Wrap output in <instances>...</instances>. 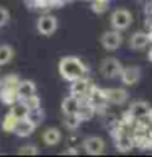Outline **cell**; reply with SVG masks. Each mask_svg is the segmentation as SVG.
I'll return each mask as SVG.
<instances>
[{
	"label": "cell",
	"mask_w": 152,
	"mask_h": 157,
	"mask_svg": "<svg viewBox=\"0 0 152 157\" xmlns=\"http://www.w3.org/2000/svg\"><path fill=\"white\" fill-rule=\"evenodd\" d=\"M87 72H88V69L85 67V64L75 56L62 57L61 62H59V74L62 75V78H66L69 82L80 78V77H85Z\"/></svg>",
	"instance_id": "obj_1"
},
{
	"label": "cell",
	"mask_w": 152,
	"mask_h": 157,
	"mask_svg": "<svg viewBox=\"0 0 152 157\" xmlns=\"http://www.w3.org/2000/svg\"><path fill=\"white\" fill-rule=\"evenodd\" d=\"M123 66L116 57H106L100 64V74L106 78H115L121 74Z\"/></svg>",
	"instance_id": "obj_2"
},
{
	"label": "cell",
	"mask_w": 152,
	"mask_h": 157,
	"mask_svg": "<svg viewBox=\"0 0 152 157\" xmlns=\"http://www.w3.org/2000/svg\"><path fill=\"white\" fill-rule=\"evenodd\" d=\"M110 21H111V26L115 29H118V31H124L126 28H129V25L132 21V17L126 8H118V10L113 12Z\"/></svg>",
	"instance_id": "obj_3"
},
{
	"label": "cell",
	"mask_w": 152,
	"mask_h": 157,
	"mask_svg": "<svg viewBox=\"0 0 152 157\" xmlns=\"http://www.w3.org/2000/svg\"><path fill=\"white\" fill-rule=\"evenodd\" d=\"M123 43V36L120 34L118 29H113V31H106L105 34L101 36V46L108 49V51H115L121 46Z\"/></svg>",
	"instance_id": "obj_4"
},
{
	"label": "cell",
	"mask_w": 152,
	"mask_h": 157,
	"mask_svg": "<svg viewBox=\"0 0 152 157\" xmlns=\"http://www.w3.org/2000/svg\"><path fill=\"white\" fill-rule=\"evenodd\" d=\"M83 149H85V152L90 155H98L105 151V141L98 136L87 137V139L83 141Z\"/></svg>",
	"instance_id": "obj_5"
},
{
	"label": "cell",
	"mask_w": 152,
	"mask_h": 157,
	"mask_svg": "<svg viewBox=\"0 0 152 157\" xmlns=\"http://www.w3.org/2000/svg\"><path fill=\"white\" fill-rule=\"evenodd\" d=\"M57 29V20L52 15H44L38 20V31L44 34V36H49Z\"/></svg>",
	"instance_id": "obj_6"
},
{
	"label": "cell",
	"mask_w": 152,
	"mask_h": 157,
	"mask_svg": "<svg viewBox=\"0 0 152 157\" xmlns=\"http://www.w3.org/2000/svg\"><path fill=\"white\" fill-rule=\"evenodd\" d=\"M121 80L126 83V85H134V83L139 82L141 78V69L137 66H129V67H124L120 74Z\"/></svg>",
	"instance_id": "obj_7"
},
{
	"label": "cell",
	"mask_w": 152,
	"mask_h": 157,
	"mask_svg": "<svg viewBox=\"0 0 152 157\" xmlns=\"http://www.w3.org/2000/svg\"><path fill=\"white\" fill-rule=\"evenodd\" d=\"M15 90H17V97L20 100H26V98L36 93V85H34L33 80H20Z\"/></svg>",
	"instance_id": "obj_8"
},
{
	"label": "cell",
	"mask_w": 152,
	"mask_h": 157,
	"mask_svg": "<svg viewBox=\"0 0 152 157\" xmlns=\"http://www.w3.org/2000/svg\"><path fill=\"white\" fill-rule=\"evenodd\" d=\"M34 131V123L28 118H23V120H17L15 123V128H13V132L20 137H26L29 136L31 132Z\"/></svg>",
	"instance_id": "obj_9"
},
{
	"label": "cell",
	"mask_w": 152,
	"mask_h": 157,
	"mask_svg": "<svg viewBox=\"0 0 152 157\" xmlns=\"http://www.w3.org/2000/svg\"><path fill=\"white\" fill-rule=\"evenodd\" d=\"M88 90H90V83L85 77L75 78V80L70 82V93L74 97H83Z\"/></svg>",
	"instance_id": "obj_10"
},
{
	"label": "cell",
	"mask_w": 152,
	"mask_h": 157,
	"mask_svg": "<svg viewBox=\"0 0 152 157\" xmlns=\"http://www.w3.org/2000/svg\"><path fill=\"white\" fill-rule=\"evenodd\" d=\"M105 97L108 101L116 103V105H121L127 100V93L126 90H121V88H108L105 92Z\"/></svg>",
	"instance_id": "obj_11"
},
{
	"label": "cell",
	"mask_w": 152,
	"mask_h": 157,
	"mask_svg": "<svg viewBox=\"0 0 152 157\" xmlns=\"http://www.w3.org/2000/svg\"><path fill=\"white\" fill-rule=\"evenodd\" d=\"M61 131L57 129V128H48L46 131L43 132V142L46 146H56L61 142Z\"/></svg>",
	"instance_id": "obj_12"
},
{
	"label": "cell",
	"mask_w": 152,
	"mask_h": 157,
	"mask_svg": "<svg viewBox=\"0 0 152 157\" xmlns=\"http://www.w3.org/2000/svg\"><path fill=\"white\" fill-rule=\"evenodd\" d=\"M29 113H31V110H29L28 105L23 100L18 101V103H15V105L12 106V110H10V115H12L15 120H23V118H28Z\"/></svg>",
	"instance_id": "obj_13"
},
{
	"label": "cell",
	"mask_w": 152,
	"mask_h": 157,
	"mask_svg": "<svg viewBox=\"0 0 152 157\" xmlns=\"http://www.w3.org/2000/svg\"><path fill=\"white\" fill-rule=\"evenodd\" d=\"M147 41H149V38H147V34L144 31H136L129 39V46L132 49H136V51L137 49H144L147 46Z\"/></svg>",
	"instance_id": "obj_14"
},
{
	"label": "cell",
	"mask_w": 152,
	"mask_h": 157,
	"mask_svg": "<svg viewBox=\"0 0 152 157\" xmlns=\"http://www.w3.org/2000/svg\"><path fill=\"white\" fill-rule=\"evenodd\" d=\"M78 108H80V103H78V98L77 97H67L66 100L62 101V111L66 113V115H72V113H77Z\"/></svg>",
	"instance_id": "obj_15"
},
{
	"label": "cell",
	"mask_w": 152,
	"mask_h": 157,
	"mask_svg": "<svg viewBox=\"0 0 152 157\" xmlns=\"http://www.w3.org/2000/svg\"><path fill=\"white\" fill-rule=\"evenodd\" d=\"M13 57V48L8 44H0V66L8 64Z\"/></svg>",
	"instance_id": "obj_16"
},
{
	"label": "cell",
	"mask_w": 152,
	"mask_h": 157,
	"mask_svg": "<svg viewBox=\"0 0 152 157\" xmlns=\"http://www.w3.org/2000/svg\"><path fill=\"white\" fill-rule=\"evenodd\" d=\"M116 147H118V151H123V152L131 151V149H132V139H131L129 136H121V137H118Z\"/></svg>",
	"instance_id": "obj_17"
},
{
	"label": "cell",
	"mask_w": 152,
	"mask_h": 157,
	"mask_svg": "<svg viewBox=\"0 0 152 157\" xmlns=\"http://www.w3.org/2000/svg\"><path fill=\"white\" fill-rule=\"evenodd\" d=\"M64 124H66L69 129H75V128L80 124V118H78L77 113H72V115H66V118H64Z\"/></svg>",
	"instance_id": "obj_18"
},
{
	"label": "cell",
	"mask_w": 152,
	"mask_h": 157,
	"mask_svg": "<svg viewBox=\"0 0 152 157\" xmlns=\"http://www.w3.org/2000/svg\"><path fill=\"white\" fill-rule=\"evenodd\" d=\"M38 152H39V149L36 146H25V147H20V149H18L20 155H25V154H26V155H36Z\"/></svg>",
	"instance_id": "obj_19"
},
{
	"label": "cell",
	"mask_w": 152,
	"mask_h": 157,
	"mask_svg": "<svg viewBox=\"0 0 152 157\" xmlns=\"http://www.w3.org/2000/svg\"><path fill=\"white\" fill-rule=\"evenodd\" d=\"M25 103H26V105H28V108H29V110H36V108H39V98L36 97V93H34V95H31V97H29V98H26V100H23Z\"/></svg>",
	"instance_id": "obj_20"
},
{
	"label": "cell",
	"mask_w": 152,
	"mask_h": 157,
	"mask_svg": "<svg viewBox=\"0 0 152 157\" xmlns=\"http://www.w3.org/2000/svg\"><path fill=\"white\" fill-rule=\"evenodd\" d=\"M15 123H17V120H15V118H13L12 115H8L7 118H5V121H3V128H5V131H12V132H13Z\"/></svg>",
	"instance_id": "obj_21"
},
{
	"label": "cell",
	"mask_w": 152,
	"mask_h": 157,
	"mask_svg": "<svg viewBox=\"0 0 152 157\" xmlns=\"http://www.w3.org/2000/svg\"><path fill=\"white\" fill-rule=\"evenodd\" d=\"M10 20V13L7 8L0 7V26H3V25H7V21Z\"/></svg>",
	"instance_id": "obj_22"
},
{
	"label": "cell",
	"mask_w": 152,
	"mask_h": 157,
	"mask_svg": "<svg viewBox=\"0 0 152 157\" xmlns=\"http://www.w3.org/2000/svg\"><path fill=\"white\" fill-rule=\"evenodd\" d=\"M137 2H144V0H137Z\"/></svg>",
	"instance_id": "obj_23"
},
{
	"label": "cell",
	"mask_w": 152,
	"mask_h": 157,
	"mask_svg": "<svg viewBox=\"0 0 152 157\" xmlns=\"http://www.w3.org/2000/svg\"><path fill=\"white\" fill-rule=\"evenodd\" d=\"M0 85H2V83H0Z\"/></svg>",
	"instance_id": "obj_24"
}]
</instances>
